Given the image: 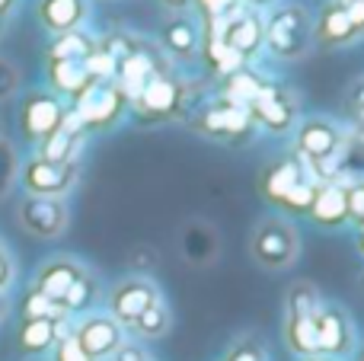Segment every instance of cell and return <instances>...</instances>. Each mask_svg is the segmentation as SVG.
I'll list each match as a JSON object with an SVG mask.
<instances>
[{
    "mask_svg": "<svg viewBox=\"0 0 364 361\" xmlns=\"http://www.w3.org/2000/svg\"><path fill=\"white\" fill-rule=\"evenodd\" d=\"M132 112L141 122H166L188 112V87L173 70H160L147 80V87L132 99Z\"/></svg>",
    "mask_w": 364,
    "mask_h": 361,
    "instance_id": "cell-4",
    "label": "cell"
},
{
    "mask_svg": "<svg viewBox=\"0 0 364 361\" xmlns=\"http://www.w3.org/2000/svg\"><path fill=\"white\" fill-rule=\"evenodd\" d=\"M55 361H93L87 355V352L77 345V339H74V333H70L68 339H61V343L55 345Z\"/></svg>",
    "mask_w": 364,
    "mask_h": 361,
    "instance_id": "cell-35",
    "label": "cell"
},
{
    "mask_svg": "<svg viewBox=\"0 0 364 361\" xmlns=\"http://www.w3.org/2000/svg\"><path fill=\"white\" fill-rule=\"evenodd\" d=\"M19 313H23V320H61V317H68L61 307H55L48 298H42V294L32 291V288L23 298V304H19Z\"/></svg>",
    "mask_w": 364,
    "mask_h": 361,
    "instance_id": "cell-30",
    "label": "cell"
},
{
    "mask_svg": "<svg viewBox=\"0 0 364 361\" xmlns=\"http://www.w3.org/2000/svg\"><path fill=\"white\" fill-rule=\"evenodd\" d=\"M96 301V279L90 272H83L80 279L74 281V288L68 291V298L61 301V311L68 313V317H74V313H83L90 311Z\"/></svg>",
    "mask_w": 364,
    "mask_h": 361,
    "instance_id": "cell-28",
    "label": "cell"
},
{
    "mask_svg": "<svg viewBox=\"0 0 364 361\" xmlns=\"http://www.w3.org/2000/svg\"><path fill=\"white\" fill-rule=\"evenodd\" d=\"M304 179L316 183V176L310 173V163L294 151V157L275 160V163H272L269 170L262 173V195L269 198V202L282 205V202H284V195H288V192L294 189V185H301Z\"/></svg>",
    "mask_w": 364,
    "mask_h": 361,
    "instance_id": "cell-18",
    "label": "cell"
},
{
    "mask_svg": "<svg viewBox=\"0 0 364 361\" xmlns=\"http://www.w3.org/2000/svg\"><path fill=\"white\" fill-rule=\"evenodd\" d=\"M307 361H329V358H307Z\"/></svg>",
    "mask_w": 364,
    "mask_h": 361,
    "instance_id": "cell-46",
    "label": "cell"
},
{
    "mask_svg": "<svg viewBox=\"0 0 364 361\" xmlns=\"http://www.w3.org/2000/svg\"><path fill=\"white\" fill-rule=\"evenodd\" d=\"M115 361H151L141 349H132V345H122L119 352H115Z\"/></svg>",
    "mask_w": 364,
    "mask_h": 361,
    "instance_id": "cell-40",
    "label": "cell"
},
{
    "mask_svg": "<svg viewBox=\"0 0 364 361\" xmlns=\"http://www.w3.org/2000/svg\"><path fill=\"white\" fill-rule=\"evenodd\" d=\"M96 48V36H90L87 29L77 32H64L55 36L45 48V61H87Z\"/></svg>",
    "mask_w": 364,
    "mask_h": 361,
    "instance_id": "cell-24",
    "label": "cell"
},
{
    "mask_svg": "<svg viewBox=\"0 0 364 361\" xmlns=\"http://www.w3.org/2000/svg\"><path fill=\"white\" fill-rule=\"evenodd\" d=\"M310 217L320 227H342L348 221V202H346V183H320L316 195L310 202Z\"/></svg>",
    "mask_w": 364,
    "mask_h": 361,
    "instance_id": "cell-22",
    "label": "cell"
},
{
    "mask_svg": "<svg viewBox=\"0 0 364 361\" xmlns=\"http://www.w3.org/2000/svg\"><path fill=\"white\" fill-rule=\"evenodd\" d=\"M160 70H173L170 64H166V55L164 51H154L151 45L141 38V42L115 64V83H119V90L128 96V102H132L134 96L147 87V80H151L154 74H160Z\"/></svg>",
    "mask_w": 364,
    "mask_h": 361,
    "instance_id": "cell-10",
    "label": "cell"
},
{
    "mask_svg": "<svg viewBox=\"0 0 364 361\" xmlns=\"http://www.w3.org/2000/svg\"><path fill=\"white\" fill-rule=\"evenodd\" d=\"M246 109H250V119L256 128H265V131H272V134H288V131H294V125H297L301 99H297V93L291 87L269 80Z\"/></svg>",
    "mask_w": 364,
    "mask_h": 361,
    "instance_id": "cell-6",
    "label": "cell"
},
{
    "mask_svg": "<svg viewBox=\"0 0 364 361\" xmlns=\"http://www.w3.org/2000/svg\"><path fill=\"white\" fill-rule=\"evenodd\" d=\"M316 336H320V355H348L355 345L352 320L348 313H342L339 307H326L316 313Z\"/></svg>",
    "mask_w": 364,
    "mask_h": 361,
    "instance_id": "cell-20",
    "label": "cell"
},
{
    "mask_svg": "<svg viewBox=\"0 0 364 361\" xmlns=\"http://www.w3.org/2000/svg\"><path fill=\"white\" fill-rule=\"evenodd\" d=\"M301 253V237L282 217H269L252 234V256L265 269H288Z\"/></svg>",
    "mask_w": 364,
    "mask_h": 361,
    "instance_id": "cell-7",
    "label": "cell"
},
{
    "mask_svg": "<svg viewBox=\"0 0 364 361\" xmlns=\"http://www.w3.org/2000/svg\"><path fill=\"white\" fill-rule=\"evenodd\" d=\"M70 317H61V320H19V333H16V349L23 355H45L51 352L61 339H68L70 326H68Z\"/></svg>",
    "mask_w": 364,
    "mask_h": 361,
    "instance_id": "cell-19",
    "label": "cell"
},
{
    "mask_svg": "<svg viewBox=\"0 0 364 361\" xmlns=\"http://www.w3.org/2000/svg\"><path fill=\"white\" fill-rule=\"evenodd\" d=\"M240 0H192V13L198 19H227L240 10Z\"/></svg>",
    "mask_w": 364,
    "mask_h": 361,
    "instance_id": "cell-32",
    "label": "cell"
},
{
    "mask_svg": "<svg viewBox=\"0 0 364 361\" xmlns=\"http://www.w3.org/2000/svg\"><path fill=\"white\" fill-rule=\"evenodd\" d=\"M227 361H262V352H259L252 343H243V345H237V349L230 352V358Z\"/></svg>",
    "mask_w": 364,
    "mask_h": 361,
    "instance_id": "cell-39",
    "label": "cell"
},
{
    "mask_svg": "<svg viewBox=\"0 0 364 361\" xmlns=\"http://www.w3.org/2000/svg\"><path fill=\"white\" fill-rule=\"evenodd\" d=\"M201 23L195 13H166L160 23V51L173 61H198Z\"/></svg>",
    "mask_w": 364,
    "mask_h": 361,
    "instance_id": "cell-12",
    "label": "cell"
},
{
    "mask_svg": "<svg viewBox=\"0 0 364 361\" xmlns=\"http://www.w3.org/2000/svg\"><path fill=\"white\" fill-rule=\"evenodd\" d=\"M243 6H250V10H256V13H265V10H272L275 4H282V0H240Z\"/></svg>",
    "mask_w": 364,
    "mask_h": 361,
    "instance_id": "cell-42",
    "label": "cell"
},
{
    "mask_svg": "<svg viewBox=\"0 0 364 361\" xmlns=\"http://www.w3.org/2000/svg\"><path fill=\"white\" fill-rule=\"evenodd\" d=\"M45 77H48V90L64 102H74L93 83L87 61H45Z\"/></svg>",
    "mask_w": 364,
    "mask_h": 361,
    "instance_id": "cell-21",
    "label": "cell"
},
{
    "mask_svg": "<svg viewBox=\"0 0 364 361\" xmlns=\"http://www.w3.org/2000/svg\"><path fill=\"white\" fill-rule=\"evenodd\" d=\"M188 112H192L188 115V125L198 134L214 138V141H246L256 131V125L250 119V109L227 99L220 93L205 96L201 102H192Z\"/></svg>",
    "mask_w": 364,
    "mask_h": 361,
    "instance_id": "cell-2",
    "label": "cell"
},
{
    "mask_svg": "<svg viewBox=\"0 0 364 361\" xmlns=\"http://www.w3.org/2000/svg\"><path fill=\"white\" fill-rule=\"evenodd\" d=\"M358 138H361V144H364V112L358 115Z\"/></svg>",
    "mask_w": 364,
    "mask_h": 361,
    "instance_id": "cell-43",
    "label": "cell"
},
{
    "mask_svg": "<svg viewBox=\"0 0 364 361\" xmlns=\"http://www.w3.org/2000/svg\"><path fill=\"white\" fill-rule=\"evenodd\" d=\"M224 42L227 48H233L243 58L250 68H256L265 58V42H262V13L250 10V6H240L233 16H227L224 26Z\"/></svg>",
    "mask_w": 364,
    "mask_h": 361,
    "instance_id": "cell-11",
    "label": "cell"
},
{
    "mask_svg": "<svg viewBox=\"0 0 364 361\" xmlns=\"http://www.w3.org/2000/svg\"><path fill=\"white\" fill-rule=\"evenodd\" d=\"M361 361H364V352H361Z\"/></svg>",
    "mask_w": 364,
    "mask_h": 361,
    "instance_id": "cell-47",
    "label": "cell"
},
{
    "mask_svg": "<svg viewBox=\"0 0 364 361\" xmlns=\"http://www.w3.org/2000/svg\"><path fill=\"white\" fill-rule=\"evenodd\" d=\"M265 83H269V77H265V74H259L256 68H243V70H237L233 77L220 80L218 93L227 96V99H233V102H240V106H250Z\"/></svg>",
    "mask_w": 364,
    "mask_h": 361,
    "instance_id": "cell-25",
    "label": "cell"
},
{
    "mask_svg": "<svg viewBox=\"0 0 364 361\" xmlns=\"http://www.w3.org/2000/svg\"><path fill=\"white\" fill-rule=\"evenodd\" d=\"M6 317V301H4V294H0V320Z\"/></svg>",
    "mask_w": 364,
    "mask_h": 361,
    "instance_id": "cell-44",
    "label": "cell"
},
{
    "mask_svg": "<svg viewBox=\"0 0 364 361\" xmlns=\"http://www.w3.org/2000/svg\"><path fill=\"white\" fill-rule=\"evenodd\" d=\"M361 36L355 32L352 19L346 16L342 0H326L320 6V13H314V48L323 51H339L358 45Z\"/></svg>",
    "mask_w": 364,
    "mask_h": 361,
    "instance_id": "cell-13",
    "label": "cell"
},
{
    "mask_svg": "<svg viewBox=\"0 0 364 361\" xmlns=\"http://www.w3.org/2000/svg\"><path fill=\"white\" fill-rule=\"evenodd\" d=\"M74 339L93 361H102L122 349V326L106 313H93L74 326Z\"/></svg>",
    "mask_w": 364,
    "mask_h": 361,
    "instance_id": "cell-16",
    "label": "cell"
},
{
    "mask_svg": "<svg viewBox=\"0 0 364 361\" xmlns=\"http://www.w3.org/2000/svg\"><path fill=\"white\" fill-rule=\"evenodd\" d=\"M265 58L278 64H301L314 51V10L304 0H282L262 13Z\"/></svg>",
    "mask_w": 364,
    "mask_h": 361,
    "instance_id": "cell-1",
    "label": "cell"
},
{
    "mask_svg": "<svg viewBox=\"0 0 364 361\" xmlns=\"http://www.w3.org/2000/svg\"><path fill=\"white\" fill-rule=\"evenodd\" d=\"M16 221L36 240H55L68 230V205H64V198L26 195L16 208Z\"/></svg>",
    "mask_w": 364,
    "mask_h": 361,
    "instance_id": "cell-9",
    "label": "cell"
},
{
    "mask_svg": "<svg viewBox=\"0 0 364 361\" xmlns=\"http://www.w3.org/2000/svg\"><path fill=\"white\" fill-rule=\"evenodd\" d=\"M346 202H348V221L364 227V179L346 185Z\"/></svg>",
    "mask_w": 364,
    "mask_h": 361,
    "instance_id": "cell-34",
    "label": "cell"
},
{
    "mask_svg": "<svg viewBox=\"0 0 364 361\" xmlns=\"http://www.w3.org/2000/svg\"><path fill=\"white\" fill-rule=\"evenodd\" d=\"M160 301L157 288L147 279H125L112 288L109 294V311H112V320L119 326H132L147 307H154Z\"/></svg>",
    "mask_w": 364,
    "mask_h": 361,
    "instance_id": "cell-15",
    "label": "cell"
},
{
    "mask_svg": "<svg viewBox=\"0 0 364 361\" xmlns=\"http://www.w3.org/2000/svg\"><path fill=\"white\" fill-rule=\"evenodd\" d=\"M323 311V298L310 281H297L288 291V317H316Z\"/></svg>",
    "mask_w": 364,
    "mask_h": 361,
    "instance_id": "cell-27",
    "label": "cell"
},
{
    "mask_svg": "<svg viewBox=\"0 0 364 361\" xmlns=\"http://www.w3.org/2000/svg\"><path fill=\"white\" fill-rule=\"evenodd\" d=\"M198 61L205 64V70L214 77V80H227V77H233L237 70L250 68V64L243 61V58L237 55L233 48H227L224 38H201V48H198Z\"/></svg>",
    "mask_w": 364,
    "mask_h": 361,
    "instance_id": "cell-23",
    "label": "cell"
},
{
    "mask_svg": "<svg viewBox=\"0 0 364 361\" xmlns=\"http://www.w3.org/2000/svg\"><path fill=\"white\" fill-rule=\"evenodd\" d=\"M166 13H192V0H160Z\"/></svg>",
    "mask_w": 364,
    "mask_h": 361,
    "instance_id": "cell-41",
    "label": "cell"
},
{
    "mask_svg": "<svg viewBox=\"0 0 364 361\" xmlns=\"http://www.w3.org/2000/svg\"><path fill=\"white\" fill-rule=\"evenodd\" d=\"M346 106L352 109V115L358 119V115L364 112V77H358V80L348 87V93H346Z\"/></svg>",
    "mask_w": 364,
    "mask_h": 361,
    "instance_id": "cell-36",
    "label": "cell"
},
{
    "mask_svg": "<svg viewBox=\"0 0 364 361\" xmlns=\"http://www.w3.org/2000/svg\"><path fill=\"white\" fill-rule=\"evenodd\" d=\"M13 275H16V266H13V256L6 253V247L0 243V294L13 285Z\"/></svg>",
    "mask_w": 364,
    "mask_h": 361,
    "instance_id": "cell-37",
    "label": "cell"
},
{
    "mask_svg": "<svg viewBox=\"0 0 364 361\" xmlns=\"http://www.w3.org/2000/svg\"><path fill=\"white\" fill-rule=\"evenodd\" d=\"M166 323H170V317H166V307L157 301V304L147 307V311L141 313V317L134 320L132 326L141 333V336H160V333L166 330Z\"/></svg>",
    "mask_w": 364,
    "mask_h": 361,
    "instance_id": "cell-31",
    "label": "cell"
},
{
    "mask_svg": "<svg viewBox=\"0 0 364 361\" xmlns=\"http://www.w3.org/2000/svg\"><path fill=\"white\" fill-rule=\"evenodd\" d=\"M83 272H87V269H83L77 259H70V256H51V259H45L42 266H38L36 281H32V291H38L55 307H61V301L68 298V291L74 288V281L80 279Z\"/></svg>",
    "mask_w": 364,
    "mask_h": 361,
    "instance_id": "cell-17",
    "label": "cell"
},
{
    "mask_svg": "<svg viewBox=\"0 0 364 361\" xmlns=\"http://www.w3.org/2000/svg\"><path fill=\"white\" fill-rule=\"evenodd\" d=\"M70 109L80 119L83 131H106V128L119 125L125 112H132V102L115 80H93L70 102Z\"/></svg>",
    "mask_w": 364,
    "mask_h": 361,
    "instance_id": "cell-3",
    "label": "cell"
},
{
    "mask_svg": "<svg viewBox=\"0 0 364 361\" xmlns=\"http://www.w3.org/2000/svg\"><path fill=\"white\" fill-rule=\"evenodd\" d=\"M77 176V163H51V160L29 157L19 166V183H23L26 195H38V198H64L74 189Z\"/></svg>",
    "mask_w": 364,
    "mask_h": 361,
    "instance_id": "cell-8",
    "label": "cell"
},
{
    "mask_svg": "<svg viewBox=\"0 0 364 361\" xmlns=\"http://www.w3.org/2000/svg\"><path fill=\"white\" fill-rule=\"evenodd\" d=\"M358 249L364 253V227H361V237H358Z\"/></svg>",
    "mask_w": 364,
    "mask_h": 361,
    "instance_id": "cell-45",
    "label": "cell"
},
{
    "mask_svg": "<svg viewBox=\"0 0 364 361\" xmlns=\"http://www.w3.org/2000/svg\"><path fill=\"white\" fill-rule=\"evenodd\" d=\"M288 345L304 358H320L316 317H288Z\"/></svg>",
    "mask_w": 364,
    "mask_h": 361,
    "instance_id": "cell-26",
    "label": "cell"
},
{
    "mask_svg": "<svg viewBox=\"0 0 364 361\" xmlns=\"http://www.w3.org/2000/svg\"><path fill=\"white\" fill-rule=\"evenodd\" d=\"M342 6H346V16L352 19L355 32H358L364 42V0H342Z\"/></svg>",
    "mask_w": 364,
    "mask_h": 361,
    "instance_id": "cell-38",
    "label": "cell"
},
{
    "mask_svg": "<svg viewBox=\"0 0 364 361\" xmlns=\"http://www.w3.org/2000/svg\"><path fill=\"white\" fill-rule=\"evenodd\" d=\"M36 23L51 38L77 32L93 19V0H36Z\"/></svg>",
    "mask_w": 364,
    "mask_h": 361,
    "instance_id": "cell-14",
    "label": "cell"
},
{
    "mask_svg": "<svg viewBox=\"0 0 364 361\" xmlns=\"http://www.w3.org/2000/svg\"><path fill=\"white\" fill-rule=\"evenodd\" d=\"M19 153L16 147H13L10 138H0V198L10 195V189L16 185L19 179Z\"/></svg>",
    "mask_w": 364,
    "mask_h": 361,
    "instance_id": "cell-29",
    "label": "cell"
},
{
    "mask_svg": "<svg viewBox=\"0 0 364 361\" xmlns=\"http://www.w3.org/2000/svg\"><path fill=\"white\" fill-rule=\"evenodd\" d=\"M19 87H23V74H19V68L13 61H6V58H0V102L13 99V96L19 93Z\"/></svg>",
    "mask_w": 364,
    "mask_h": 361,
    "instance_id": "cell-33",
    "label": "cell"
},
{
    "mask_svg": "<svg viewBox=\"0 0 364 361\" xmlns=\"http://www.w3.org/2000/svg\"><path fill=\"white\" fill-rule=\"evenodd\" d=\"M68 102L61 96H55L48 87L29 90V93L19 99V112H16V125L29 144H42L45 138L58 131L64 125V115H68Z\"/></svg>",
    "mask_w": 364,
    "mask_h": 361,
    "instance_id": "cell-5",
    "label": "cell"
}]
</instances>
